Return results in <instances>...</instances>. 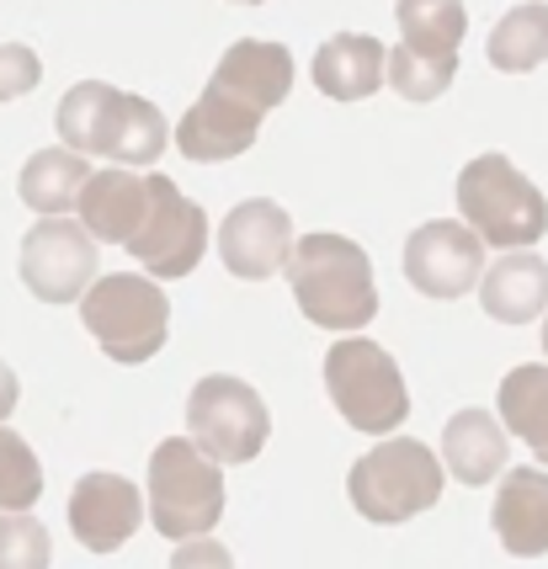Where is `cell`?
<instances>
[{"instance_id":"6da1fadb","label":"cell","mask_w":548,"mask_h":569,"mask_svg":"<svg viewBox=\"0 0 548 569\" xmlns=\"http://www.w3.org/2000/svg\"><path fill=\"white\" fill-rule=\"evenodd\" d=\"M59 139L76 154H107L118 166H155L166 144H171V128L160 118V107H150L133 91H112L101 80H80L64 91L59 101Z\"/></svg>"},{"instance_id":"7a4b0ae2","label":"cell","mask_w":548,"mask_h":569,"mask_svg":"<svg viewBox=\"0 0 548 569\" xmlns=\"http://www.w3.org/2000/svg\"><path fill=\"white\" fill-rule=\"evenodd\" d=\"M288 282L309 325L362 330L378 315L373 261L347 234H303L288 256Z\"/></svg>"},{"instance_id":"3957f363","label":"cell","mask_w":548,"mask_h":569,"mask_svg":"<svg viewBox=\"0 0 548 569\" xmlns=\"http://www.w3.org/2000/svg\"><path fill=\"white\" fill-rule=\"evenodd\" d=\"M458 213L479 234V246L527 250L544 240L548 202L506 154H479L458 176Z\"/></svg>"},{"instance_id":"277c9868","label":"cell","mask_w":548,"mask_h":569,"mask_svg":"<svg viewBox=\"0 0 548 569\" xmlns=\"http://www.w3.org/2000/svg\"><path fill=\"white\" fill-rule=\"evenodd\" d=\"M225 517V473L192 437H171L150 458V521L160 538L187 543Z\"/></svg>"},{"instance_id":"5b68a950","label":"cell","mask_w":548,"mask_h":569,"mask_svg":"<svg viewBox=\"0 0 548 569\" xmlns=\"http://www.w3.org/2000/svg\"><path fill=\"white\" fill-rule=\"evenodd\" d=\"M347 496L357 506V517L395 527V521L421 517L442 500V463H437L431 447L410 442V437H389L368 458L351 463Z\"/></svg>"},{"instance_id":"8992f818","label":"cell","mask_w":548,"mask_h":569,"mask_svg":"<svg viewBox=\"0 0 548 569\" xmlns=\"http://www.w3.org/2000/svg\"><path fill=\"white\" fill-rule=\"evenodd\" d=\"M325 395L351 431H368V437H389L410 416L399 362L362 336H347L325 351Z\"/></svg>"},{"instance_id":"52a82bcc","label":"cell","mask_w":548,"mask_h":569,"mask_svg":"<svg viewBox=\"0 0 548 569\" xmlns=\"http://www.w3.org/2000/svg\"><path fill=\"white\" fill-rule=\"evenodd\" d=\"M80 320L97 336V347L112 357V362H150L155 351L166 347V330H171V303L160 293L155 277L139 272H118L101 277L80 293Z\"/></svg>"},{"instance_id":"ba28073f","label":"cell","mask_w":548,"mask_h":569,"mask_svg":"<svg viewBox=\"0 0 548 569\" xmlns=\"http://www.w3.org/2000/svg\"><path fill=\"white\" fill-rule=\"evenodd\" d=\"M145 187H150L145 219L133 223L123 246L155 282H176V277L192 272L208 250V213L192 198H181L171 176H145Z\"/></svg>"},{"instance_id":"9c48e42d","label":"cell","mask_w":548,"mask_h":569,"mask_svg":"<svg viewBox=\"0 0 548 569\" xmlns=\"http://www.w3.org/2000/svg\"><path fill=\"white\" fill-rule=\"evenodd\" d=\"M187 431L213 463H250L272 437V416L250 383L213 372L187 399Z\"/></svg>"},{"instance_id":"30bf717a","label":"cell","mask_w":548,"mask_h":569,"mask_svg":"<svg viewBox=\"0 0 548 569\" xmlns=\"http://www.w3.org/2000/svg\"><path fill=\"white\" fill-rule=\"evenodd\" d=\"M22 282L43 303H76L97 282V240L70 219H43L22 240Z\"/></svg>"},{"instance_id":"8fae6325","label":"cell","mask_w":548,"mask_h":569,"mask_svg":"<svg viewBox=\"0 0 548 569\" xmlns=\"http://www.w3.org/2000/svg\"><path fill=\"white\" fill-rule=\"evenodd\" d=\"M485 272V246L469 223L431 219L405 240V277L426 298H464Z\"/></svg>"},{"instance_id":"7c38bea8","label":"cell","mask_w":548,"mask_h":569,"mask_svg":"<svg viewBox=\"0 0 548 569\" xmlns=\"http://www.w3.org/2000/svg\"><path fill=\"white\" fill-rule=\"evenodd\" d=\"M219 256L235 277L246 282H267L288 267L293 256V219L288 208L272 198H250L240 208H229V219L219 223Z\"/></svg>"},{"instance_id":"4fadbf2b","label":"cell","mask_w":548,"mask_h":569,"mask_svg":"<svg viewBox=\"0 0 548 569\" xmlns=\"http://www.w3.org/2000/svg\"><path fill=\"white\" fill-rule=\"evenodd\" d=\"M145 527V496L118 479V473H86L70 490V532L91 553H118V548Z\"/></svg>"},{"instance_id":"5bb4252c","label":"cell","mask_w":548,"mask_h":569,"mask_svg":"<svg viewBox=\"0 0 548 569\" xmlns=\"http://www.w3.org/2000/svg\"><path fill=\"white\" fill-rule=\"evenodd\" d=\"M261 118H267V112H256V107H246V101H235L229 91L208 86V91L198 97V107L176 123L171 139L187 160L219 166V160H235V154H246V149L256 144Z\"/></svg>"},{"instance_id":"9a60e30c","label":"cell","mask_w":548,"mask_h":569,"mask_svg":"<svg viewBox=\"0 0 548 569\" xmlns=\"http://www.w3.org/2000/svg\"><path fill=\"white\" fill-rule=\"evenodd\" d=\"M208 86L229 91L235 101H246L256 112H272L293 91V53L282 49V43H267V38H240V43L225 49V59H219V70H213Z\"/></svg>"},{"instance_id":"2e32d148","label":"cell","mask_w":548,"mask_h":569,"mask_svg":"<svg viewBox=\"0 0 548 569\" xmlns=\"http://www.w3.org/2000/svg\"><path fill=\"white\" fill-rule=\"evenodd\" d=\"M145 202H150V187L145 176L123 171V166H107V171H91L86 187L76 198V213H80V229L101 240V246H123L133 234V223L145 219Z\"/></svg>"},{"instance_id":"e0dca14e","label":"cell","mask_w":548,"mask_h":569,"mask_svg":"<svg viewBox=\"0 0 548 569\" xmlns=\"http://www.w3.org/2000/svg\"><path fill=\"white\" fill-rule=\"evenodd\" d=\"M496 538L511 559H538L548 553V473L511 469L496 490Z\"/></svg>"},{"instance_id":"ac0fdd59","label":"cell","mask_w":548,"mask_h":569,"mask_svg":"<svg viewBox=\"0 0 548 569\" xmlns=\"http://www.w3.org/2000/svg\"><path fill=\"white\" fill-rule=\"evenodd\" d=\"M479 303L500 325H532L548 309V261L532 250H511L479 272Z\"/></svg>"},{"instance_id":"d6986e66","label":"cell","mask_w":548,"mask_h":569,"mask_svg":"<svg viewBox=\"0 0 548 569\" xmlns=\"http://www.w3.org/2000/svg\"><path fill=\"white\" fill-rule=\"evenodd\" d=\"M383 43L368 32H336L315 53V86L330 101H362L383 86Z\"/></svg>"},{"instance_id":"ffe728a7","label":"cell","mask_w":548,"mask_h":569,"mask_svg":"<svg viewBox=\"0 0 548 569\" xmlns=\"http://www.w3.org/2000/svg\"><path fill=\"white\" fill-rule=\"evenodd\" d=\"M442 463L458 485H490L506 469V426L490 410H458L442 426Z\"/></svg>"},{"instance_id":"44dd1931","label":"cell","mask_w":548,"mask_h":569,"mask_svg":"<svg viewBox=\"0 0 548 569\" xmlns=\"http://www.w3.org/2000/svg\"><path fill=\"white\" fill-rule=\"evenodd\" d=\"M86 176H91L86 154H76V149H38V154L22 166L17 192H22V202L32 213L53 219V213H70V208H76Z\"/></svg>"},{"instance_id":"7402d4cb","label":"cell","mask_w":548,"mask_h":569,"mask_svg":"<svg viewBox=\"0 0 548 569\" xmlns=\"http://www.w3.org/2000/svg\"><path fill=\"white\" fill-rule=\"evenodd\" d=\"M399 43L426 59H458V43L469 32L464 0H399Z\"/></svg>"},{"instance_id":"603a6c76","label":"cell","mask_w":548,"mask_h":569,"mask_svg":"<svg viewBox=\"0 0 548 569\" xmlns=\"http://www.w3.org/2000/svg\"><path fill=\"white\" fill-rule=\"evenodd\" d=\"M500 421L511 437H522L548 469V368L522 362L500 378Z\"/></svg>"},{"instance_id":"cb8c5ba5","label":"cell","mask_w":548,"mask_h":569,"mask_svg":"<svg viewBox=\"0 0 548 569\" xmlns=\"http://www.w3.org/2000/svg\"><path fill=\"white\" fill-rule=\"evenodd\" d=\"M548 59V6L544 0H527L511 6L490 32V64L500 74H527Z\"/></svg>"},{"instance_id":"d4e9b609","label":"cell","mask_w":548,"mask_h":569,"mask_svg":"<svg viewBox=\"0 0 548 569\" xmlns=\"http://www.w3.org/2000/svg\"><path fill=\"white\" fill-rule=\"evenodd\" d=\"M38 496H43V463H38V452L11 426H0V511H32Z\"/></svg>"},{"instance_id":"484cf974","label":"cell","mask_w":548,"mask_h":569,"mask_svg":"<svg viewBox=\"0 0 548 569\" xmlns=\"http://www.w3.org/2000/svg\"><path fill=\"white\" fill-rule=\"evenodd\" d=\"M452 74H458V59H426V53H410L405 43L383 53V80L405 101H437L452 86Z\"/></svg>"},{"instance_id":"4316f807","label":"cell","mask_w":548,"mask_h":569,"mask_svg":"<svg viewBox=\"0 0 548 569\" xmlns=\"http://www.w3.org/2000/svg\"><path fill=\"white\" fill-rule=\"evenodd\" d=\"M49 527L32 521L27 511H6L0 517V569H49Z\"/></svg>"},{"instance_id":"83f0119b","label":"cell","mask_w":548,"mask_h":569,"mask_svg":"<svg viewBox=\"0 0 548 569\" xmlns=\"http://www.w3.org/2000/svg\"><path fill=\"white\" fill-rule=\"evenodd\" d=\"M38 80H43V59L38 53L27 43H0V101L27 97Z\"/></svg>"},{"instance_id":"f1b7e54d","label":"cell","mask_w":548,"mask_h":569,"mask_svg":"<svg viewBox=\"0 0 548 569\" xmlns=\"http://www.w3.org/2000/svg\"><path fill=\"white\" fill-rule=\"evenodd\" d=\"M171 569H235V565H229V548L213 543V538L202 532V538H187V543L176 548Z\"/></svg>"},{"instance_id":"f546056e","label":"cell","mask_w":548,"mask_h":569,"mask_svg":"<svg viewBox=\"0 0 548 569\" xmlns=\"http://www.w3.org/2000/svg\"><path fill=\"white\" fill-rule=\"evenodd\" d=\"M17 395H22V383H17V372H11V368H6V362H0V421H6V416L17 410Z\"/></svg>"},{"instance_id":"4dcf8cb0","label":"cell","mask_w":548,"mask_h":569,"mask_svg":"<svg viewBox=\"0 0 548 569\" xmlns=\"http://www.w3.org/2000/svg\"><path fill=\"white\" fill-rule=\"evenodd\" d=\"M235 6H267V0H235Z\"/></svg>"},{"instance_id":"1f68e13d","label":"cell","mask_w":548,"mask_h":569,"mask_svg":"<svg viewBox=\"0 0 548 569\" xmlns=\"http://www.w3.org/2000/svg\"><path fill=\"white\" fill-rule=\"evenodd\" d=\"M544 351H548V320H544Z\"/></svg>"}]
</instances>
